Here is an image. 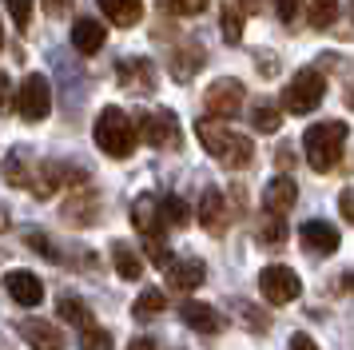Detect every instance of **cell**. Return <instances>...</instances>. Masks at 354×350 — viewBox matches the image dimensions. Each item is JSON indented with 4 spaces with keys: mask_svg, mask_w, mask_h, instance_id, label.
<instances>
[{
    "mask_svg": "<svg viewBox=\"0 0 354 350\" xmlns=\"http://www.w3.org/2000/svg\"><path fill=\"white\" fill-rule=\"evenodd\" d=\"M96 147L104 156L112 159H128L136 151V124L128 120V111L124 108H104L96 116Z\"/></svg>",
    "mask_w": 354,
    "mask_h": 350,
    "instance_id": "3957f363",
    "label": "cell"
},
{
    "mask_svg": "<svg viewBox=\"0 0 354 350\" xmlns=\"http://www.w3.org/2000/svg\"><path fill=\"white\" fill-rule=\"evenodd\" d=\"M326 95V76L319 68H299V76L283 88V111L290 116H310Z\"/></svg>",
    "mask_w": 354,
    "mask_h": 350,
    "instance_id": "277c9868",
    "label": "cell"
},
{
    "mask_svg": "<svg viewBox=\"0 0 354 350\" xmlns=\"http://www.w3.org/2000/svg\"><path fill=\"white\" fill-rule=\"evenodd\" d=\"M299 239H303V247L306 251H315V255H335L338 251V227H330V223H322V219H310L299 227Z\"/></svg>",
    "mask_w": 354,
    "mask_h": 350,
    "instance_id": "5bb4252c",
    "label": "cell"
},
{
    "mask_svg": "<svg viewBox=\"0 0 354 350\" xmlns=\"http://www.w3.org/2000/svg\"><path fill=\"white\" fill-rule=\"evenodd\" d=\"M4 286H8L12 302H20V306H40L44 302V283L36 279L32 270H8Z\"/></svg>",
    "mask_w": 354,
    "mask_h": 350,
    "instance_id": "8fae6325",
    "label": "cell"
},
{
    "mask_svg": "<svg viewBox=\"0 0 354 350\" xmlns=\"http://www.w3.org/2000/svg\"><path fill=\"white\" fill-rule=\"evenodd\" d=\"M12 111V80L8 72H0V116H8Z\"/></svg>",
    "mask_w": 354,
    "mask_h": 350,
    "instance_id": "d590c367",
    "label": "cell"
},
{
    "mask_svg": "<svg viewBox=\"0 0 354 350\" xmlns=\"http://www.w3.org/2000/svg\"><path fill=\"white\" fill-rule=\"evenodd\" d=\"M290 350H319V347H315L310 334H295V338H290Z\"/></svg>",
    "mask_w": 354,
    "mask_h": 350,
    "instance_id": "f35d334b",
    "label": "cell"
},
{
    "mask_svg": "<svg viewBox=\"0 0 354 350\" xmlns=\"http://www.w3.org/2000/svg\"><path fill=\"white\" fill-rule=\"evenodd\" d=\"M115 76H120V84H124L128 92H156V72H151V60H136V56H128V60H120Z\"/></svg>",
    "mask_w": 354,
    "mask_h": 350,
    "instance_id": "e0dca14e",
    "label": "cell"
},
{
    "mask_svg": "<svg viewBox=\"0 0 354 350\" xmlns=\"http://www.w3.org/2000/svg\"><path fill=\"white\" fill-rule=\"evenodd\" d=\"M211 0H163V8L167 12H176V16H195V12H203Z\"/></svg>",
    "mask_w": 354,
    "mask_h": 350,
    "instance_id": "836d02e7",
    "label": "cell"
},
{
    "mask_svg": "<svg viewBox=\"0 0 354 350\" xmlns=\"http://www.w3.org/2000/svg\"><path fill=\"white\" fill-rule=\"evenodd\" d=\"M68 4H72V0H44L48 16H64V12H68Z\"/></svg>",
    "mask_w": 354,
    "mask_h": 350,
    "instance_id": "ab89813d",
    "label": "cell"
},
{
    "mask_svg": "<svg viewBox=\"0 0 354 350\" xmlns=\"http://www.w3.org/2000/svg\"><path fill=\"white\" fill-rule=\"evenodd\" d=\"M80 347L84 350H112V334L104 331V326H96V322H88L80 331Z\"/></svg>",
    "mask_w": 354,
    "mask_h": 350,
    "instance_id": "4dcf8cb0",
    "label": "cell"
},
{
    "mask_svg": "<svg viewBox=\"0 0 354 350\" xmlns=\"http://www.w3.org/2000/svg\"><path fill=\"white\" fill-rule=\"evenodd\" d=\"M299 8H303V0H274V12L283 24H295L299 20Z\"/></svg>",
    "mask_w": 354,
    "mask_h": 350,
    "instance_id": "e575fe53",
    "label": "cell"
},
{
    "mask_svg": "<svg viewBox=\"0 0 354 350\" xmlns=\"http://www.w3.org/2000/svg\"><path fill=\"white\" fill-rule=\"evenodd\" d=\"M243 315H247V322H251V331L255 334H263L267 326H271V322H263V315H259L255 306H243Z\"/></svg>",
    "mask_w": 354,
    "mask_h": 350,
    "instance_id": "8d00e7d4",
    "label": "cell"
},
{
    "mask_svg": "<svg viewBox=\"0 0 354 350\" xmlns=\"http://www.w3.org/2000/svg\"><path fill=\"white\" fill-rule=\"evenodd\" d=\"M112 263L120 270V279H128V283H140V275H144V263H140V255L131 251V243H112Z\"/></svg>",
    "mask_w": 354,
    "mask_h": 350,
    "instance_id": "7402d4cb",
    "label": "cell"
},
{
    "mask_svg": "<svg viewBox=\"0 0 354 350\" xmlns=\"http://www.w3.org/2000/svg\"><path fill=\"white\" fill-rule=\"evenodd\" d=\"M306 20H310V28H330L338 20V0H310L306 4Z\"/></svg>",
    "mask_w": 354,
    "mask_h": 350,
    "instance_id": "484cf974",
    "label": "cell"
},
{
    "mask_svg": "<svg viewBox=\"0 0 354 350\" xmlns=\"http://www.w3.org/2000/svg\"><path fill=\"white\" fill-rule=\"evenodd\" d=\"M56 315L64 318V322H72V326H88L92 322V311H88V302L76 299V295H60V302H56Z\"/></svg>",
    "mask_w": 354,
    "mask_h": 350,
    "instance_id": "cb8c5ba5",
    "label": "cell"
},
{
    "mask_svg": "<svg viewBox=\"0 0 354 350\" xmlns=\"http://www.w3.org/2000/svg\"><path fill=\"white\" fill-rule=\"evenodd\" d=\"M140 140L151 143V147H179V116L171 108H151L140 116Z\"/></svg>",
    "mask_w": 354,
    "mask_h": 350,
    "instance_id": "8992f818",
    "label": "cell"
},
{
    "mask_svg": "<svg viewBox=\"0 0 354 350\" xmlns=\"http://www.w3.org/2000/svg\"><path fill=\"white\" fill-rule=\"evenodd\" d=\"M20 334L32 350H64V331L56 322H44V318H24L20 322Z\"/></svg>",
    "mask_w": 354,
    "mask_h": 350,
    "instance_id": "7c38bea8",
    "label": "cell"
},
{
    "mask_svg": "<svg viewBox=\"0 0 354 350\" xmlns=\"http://www.w3.org/2000/svg\"><path fill=\"white\" fill-rule=\"evenodd\" d=\"M28 247H32V251H40L48 263H64V259H60V247H56L48 235H40V231H32V235H28Z\"/></svg>",
    "mask_w": 354,
    "mask_h": 350,
    "instance_id": "1f68e13d",
    "label": "cell"
},
{
    "mask_svg": "<svg viewBox=\"0 0 354 350\" xmlns=\"http://www.w3.org/2000/svg\"><path fill=\"white\" fill-rule=\"evenodd\" d=\"M219 28H223L227 44H239V40H243V12H239V4H235V0H227V4H223V12H219Z\"/></svg>",
    "mask_w": 354,
    "mask_h": 350,
    "instance_id": "d4e9b609",
    "label": "cell"
},
{
    "mask_svg": "<svg viewBox=\"0 0 354 350\" xmlns=\"http://www.w3.org/2000/svg\"><path fill=\"white\" fill-rule=\"evenodd\" d=\"M259 243H263V247H279V243H287V223H283V215H267V211H263Z\"/></svg>",
    "mask_w": 354,
    "mask_h": 350,
    "instance_id": "83f0119b",
    "label": "cell"
},
{
    "mask_svg": "<svg viewBox=\"0 0 354 350\" xmlns=\"http://www.w3.org/2000/svg\"><path fill=\"white\" fill-rule=\"evenodd\" d=\"M295 203H299L295 179H290V175H274L271 183H267V191H263V211H267V215H287Z\"/></svg>",
    "mask_w": 354,
    "mask_h": 350,
    "instance_id": "30bf717a",
    "label": "cell"
},
{
    "mask_svg": "<svg viewBox=\"0 0 354 350\" xmlns=\"http://www.w3.org/2000/svg\"><path fill=\"white\" fill-rule=\"evenodd\" d=\"M243 100H247V88L235 76H223V80H215V84H207V92H203L207 120H235L243 111Z\"/></svg>",
    "mask_w": 354,
    "mask_h": 350,
    "instance_id": "5b68a950",
    "label": "cell"
},
{
    "mask_svg": "<svg viewBox=\"0 0 354 350\" xmlns=\"http://www.w3.org/2000/svg\"><path fill=\"white\" fill-rule=\"evenodd\" d=\"M235 4H239V12H263L267 0H235Z\"/></svg>",
    "mask_w": 354,
    "mask_h": 350,
    "instance_id": "60d3db41",
    "label": "cell"
},
{
    "mask_svg": "<svg viewBox=\"0 0 354 350\" xmlns=\"http://www.w3.org/2000/svg\"><path fill=\"white\" fill-rule=\"evenodd\" d=\"M17 111L28 120V124H40L44 116L52 111V88L44 76H24L20 80V92H17Z\"/></svg>",
    "mask_w": 354,
    "mask_h": 350,
    "instance_id": "ba28073f",
    "label": "cell"
},
{
    "mask_svg": "<svg viewBox=\"0 0 354 350\" xmlns=\"http://www.w3.org/2000/svg\"><path fill=\"white\" fill-rule=\"evenodd\" d=\"M279 124H283V108H274L271 100H263V104L251 108V127L255 131H279Z\"/></svg>",
    "mask_w": 354,
    "mask_h": 350,
    "instance_id": "4316f807",
    "label": "cell"
},
{
    "mask_svg": "<svg viewBox=\"0 0 354 350\" xmlns=\"http://www.w3.org/2000/svg\"><path fill=\"white\" fill-rule=\"evenodd\" d=\"M303 151H306V163L319 175L335 172L338 163H342V151H346V124L342 120H335V124H315L303 136Z\"/></svg>",
    "mask_w": 354,
    "mask_h": 350,
    "instance_id": "7a4b0ae2",
    "label": "cell"
},
{
    "mask_svg": "<svg viewBox=\"0 0 354 350\" xmlns=\"http://www.w3.org/2000/svg\"><path fill=\"white\" fill-rule=\"evenodd\" d=\"M104 16L120 24V28H131V24H140V16H144V0H96Z\"/></svg>",
    "mask_w": 354,
    "mask_h": 350,
    "instance_id": "44dd1931",
    "label": "cell"
},
{
    "mask_svg": "<svg viewBox=\"0 0 354 350\" xmlns=\"http://www.w3.org/2000/svg\"><path fill=\"white\" fill-rule=\"evenodd\" d=\"M199 223H203L215 239L227 231V199H223V191L219 187H203V199H199Z\"/></svg>",
    "mask_w": 354,
    "mask_h": 350,
    "instance_id": "9a60e30c",
    "label": "cell"
},
{
    "mask_svg": "<svg viewBox=\"0 0 354 350\" xmlns=\"http://www.w3.org/2000/svg\"><path fill=\"white\" fill-rule=\"evenodd\" d=\"M128 350H156V347H151V342H147V338H136V342H131Z\"/></svg>",
    "mask_w": 354,
    "mask_h": 350,
    "instance_id": "7bdbcfd3",
    "label": "cell"
},
{
    "mask_svg": "<svg viewBox=\"0 0 354 350\" xmlns=\"http://www.w3.org/2000/svg\"><path fill=\"white\" fill-rule=\"evenodd\" d=\"M4 8L12 12L17 28H28V24H32V0H4Z\"/></svg>",
    "mask_w": 354,
    "mask_h": 350,
    "instance_id": "d6a6232c",
    "label": "cell"
},
{
    "mask_svg": "<svg viewBox=\"0 0 354 350\" xmlns=\"http://www.w3.org/2000/svg\"><path fill=\"white\" fill-rule=\"evenodd\" d=\"M338 211H342V219H346V223L354 219V199H351V191H342V195H338Z\"/></svg>",
    "mask_w": 354,
    "mask_h": 350,
    "instance_id": "74e56055",
    "label": "cell"
},
{
    "mask_svg": "<svg viewBox=\"0 0 354 350\" xmlns=\"http://www.w3.org/2000/svg\"><path fill=\"white\" fill-rule=\"evenodd\" d=\"M96 215H100L96 191H72V199L64 203V219L76 223V227H88V223H96Z\"/></svg>",
    "mask_w": 354,
    "mask_h": 350,
    "instance_id": "ac0fdd59",
    "label": "cell"
},
{
    "mask_svg": "<svg viewBox=\"0 0 354 350\" xmlns=\"http://www.w3.org/2000/svg\"><path fill=\"white\" fill-rule=\"evenodd\" d=\"M179 318H183L195 334H219L227 326L223 315H219L215 306H207V302H183V306H179Z\"/></svg>",
    "mask_w": 354,
    "mask_h": 350,
    "instance_id": "2e32d148",
    "label": "cell"
},
{
    "mask_svg": "<svg viewBox=\"0 0 354 350\" xmlns=\"http://www.w3.org/2000/svg\"><path fill=\"white\" fill-rule=\"evenodd\" d=\"M131 223L144 231V239L147 235H160V231H163L160 211H156V199H151V195H140V199H136V207H131Z\"/></svg>",
    "mask_w": 354,
    "mask_h": 350,
    "instance_id": "603a6c76",
    "label": "cell"
},
{
    "mask_svg": "<svg viewBox=\"0 0 354 350\" xmlns=\"http://www.w3.org/2000/svg\"><path fill=\"white\" fill-rule=\"evenodd\" d=\"M290 156H295L290 147H279V167H290Z\"/></svg>",
    "mask_w": 354,
    "mask_h": 350,
    "instance_id": "b9f144b4",
    "label": "cell"
},
{
    "mask_svg": "<svg viewBox=\"0 0 354 350\" xmlns=\"http://www.w3.org/2000/svg\"><path fill=\"white\" fill-rule=\"evenodd\" d=\"M259 291H263V299L267 302L287 306V302L299 299L303 283H299V275H295L287 263H271V267H263V275H259Z\"/></svg>",
    "mask_w": 354,
    "mask_h": 350,
    "instance_id": "52a82bcc",
    "label": "cell"
},
{
    "mask_svg": "<svg viewBox=\"0 0 354 350\" xmlns=\"http://www.w3.org/2000/svg\"><path fill=\"white\" fill-rule=\"evenodd\" d=\"M156 211H160L163 227H183V223H187V203H183V199H176V195H171V199H160V203H156Z\"/></svg>",
    "mask_w": 354,
    "mask_h": 350,
    "instance_id": "f1b7e54d",
    "label": "cell"
},
{
    "mask_svg": "<svg viewBox=\"0 0 354 350\" xmlns=\"http://www.w3.org/2000/svg\"><path fill=\"white\" fill-rule=\"evenodd\" d=\"M163 306H167V295L163 291H140V299H136V318H144V315H160Z\"/></svg>",
    "mask_w": 354,
    "mask_h": 350,
    "instance_id": "f546056e",
    "label": "cell"
},
{
    "mask_svg": "<svg viewBox=\"0 0 354 350\" xmlns=\"http://www.w3.org/2000/svg\"><path fill=\"white\" fill-rule=\"evenodd\" d=\"M203 56H207V52H203V44H199V40H192V36H183V40H179V48L171 52V76H176L179 84H187V80L203 68Z\"/></svg>",
    "mask_w": 354,
    "mask_h": 350,
    "instance_id": "4fadbf2b",
    "label": "cell"
},
{
    "mask_svg": "<svg viewBox=\"0 0 354 350\" xmlns=\"http://www.w3.org/2000/svg\"><path fill=\"white\" fill-rule=\"evenodd\" d=\"M0 48H4V28H0Z\"/></svg>",
    "mask_w": 354,
    "mask_h": 350,
    "instance_id": "f6af8a7d",
    "label": "cell"
},
{
    "mask_svg": "<svg viewBox=\"0 0 354 350\" xmlns=\"http://www.w3.org/2000/svg\"><path fill=\"white\" fill-rule=\"evenodd\" d=\"M36 167H40V163H28V151H8V156H4V167H0V172H4V183L32 191Z\"/></svg>",
    "mask_w": 354,
    "mask_h": 350,
    "instance_id": "d6986e66",
    "label": "cell"
},
{
    "mask_svg": "<svg viewBox=\"0 0 354 350\" xmlns=\"http://www.w3.org/2000/svg\"><path fill=\"white\" fill-rule=\"evenodd\" d=\"M0 231H8V211L0 207Z\"/></svg>",
    "mask_w": 354,
    "mask_h": 350,
    "instance_id": "ee69618b",
    "label": "cell"
},
{
    "mask_svg": "<svg viewBox=\"0 0 354 350\" xmlns=\"http://www.w3.org/2000/svg\"><path fill=\"white\" fill-rule=\"evenodd\" d=\"M195 136L203 143V151H207L211 159H219L223 167H231V172H235V167H247L251 156H255V143L247 140V136H239V131H231L227 124H219V120H203V116H199Z\"/></svg>",
    "mask_w": 354,
    "mask_h": 350,
    "instance_id": "6da1fadb",
    "label": "cell"
},
{
    "mask_svg": "<svg viewBox=\"0 0 354 350\" xmlns=\"http://www.w3.org/2000/svg\"><path fill=\"white\" fill-rule=\"evenodd\" d=\"M167 286L171 291H195V286L207 279V267H203V259H195V255H183V259H167Z\"/></svg>",
    "mask_w": 354,
    "mask_h": 350,
    "instance_id": "9c48e42d",
    "label": "cell"
},
{
    "mask_svg": "<svg viewBox=\"0 0 354 350\" xmlns=\"http://www.w3.org/2000/svg\"><path fill=\"white\" fill-rule=\"evenodd\" d=\"M104 36H108V32H104V24H100V20H76V24H72V48H76V52H84V56H96L100 48H104Z\"/></svg>",
    "mask_w": 354,
    "mask_h": 350,
    "instance_id": "ffe728a7",
    "label": "cell"
}]
</instances>
